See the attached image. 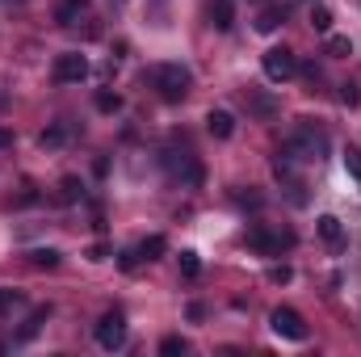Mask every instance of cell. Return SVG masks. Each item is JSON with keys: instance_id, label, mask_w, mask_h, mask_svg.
<instances>
[{"instance_id": "cell-1", "label": "cell", "mask_w": 361, "mask_h": 357, "mask_svg": "<svg viewBox=\"0 0 361 357\" xmlns=\"http://www.w3.org/2000/svg\"><path fill=\"white\" fill-rule=\"evenodd\" d=\"M147 80H152V89L160 92L164 101H185V97H189V85H193L189 68H180V63H160V68H152Z\"/></svg>"}, {"instance_id": "cell-2", "label": "cell", "mask_w": 361, "mask_h": 357, "mask_svg": "<svg viewBox=\"0 0 361 357\" xmlns=\"http://www.w3.org/2000/svg\"><path fill=\"white\" fill-rule=\"evenodd\" d=\"M51 76H55L59 85H80V80H89V59H85L80 51H63V55H55Z\"/></svg>"}, {"instance_id": "cell-3", "label": "cell", "mask_w": 361, "mask_h": 357, "mask_svg": "<svg viewBox=\"0 0 361 357\" xmlns=\"http://www.w3.org/2000/svg\"><path fill=\"white\" fill-rule=\"evenodd\" d=\"M92 337H97L101 349H122V345H126V320H122V311H105V315L97 320Z\"/></svg>"}, {"instance_id": "cell-4", "label": "cell", "mask_w": 361, "mask_h": 357, "mask_svg": "<svg viewBox=\"0 0 361 357\" xmlns=\"http://www.w3.org/2000/svg\"><path fill=\"white\" fill-rule=\"evenodd\" d=\"M290 244H294V231H273V227H265V223L248 227V248H257V253H265V257L290 248Z\"/></svg>"}, {"instance_id": "cell-5", "label": "cell", "mask_w": 361, "mask_h": 357, "mask_svg": "<svg viewBox=\"0 0 361 357\" xmlns=\"http://www.w3.org/2000/svg\"><path fill=\"white\" fill-rule=\"evenodd\" d=\"M261 63H265V76L277 80V85H281V80H290V76H298V55H294V51H286V47H269Z\"/></svg>"}, {"instance_id": "cell-6", "label": "cell", "mask_w": 361, "mask_h": 357, "mask_svg": "<svg viewBox=\"0 0 361 357\" xmlns=\"http://www.w3.org/2000/svg\"><path fill=\"white\" fill-rule=\"evenodd\" d=\"M269 324L281 341H307V320H302L294 307H277L269 315Z\"/></svg>"}, {"instance_id": "cell-7", "label": "cell", "mask_w": 361, "mask_h": 357, "mask_svg": "<svg viewBox=\"0 0 361 357\" xmlns=\"http://www.w3.org/2000/svg\"><path fill=\"white\" fill-rule=\"evenodd\" d=\"M244 105H248V114L261 118V122L277 118V109H281V101H277L273 92H265V89H244Z\"/></svg>"}, {"instance_id": "cell-8", "label": "cell", "mask_w": 361, "mask_h": 357, "mask_svg": "<svg viewBox=\"0 0 361 357\" xmlns=\"http://www.w3.org/2000/svg\"><path fill=\"white\" fill-rule=\"evenodd\" d=\"M164 164H169V173L180 177L185 185H202V164H197V160H189V156H180V160H177V152H169V156H164Z\"/></svg>"}, {"instance_id": "cell-9", "label": "cell", "mask_w": 361, "mask_h": 357, "mask_svg": "<svg viewBox=\"0 0 361 357\" xmlns=\"http://www.w3.org/2000/svg\"><path fill=\"white\" fill-rule=\"evenodd\" d=\"M206 131H210L214 139H231V135H235V114H231V109H210V114H206Z\"/></svg>"}, {"instance_id": "cell-10", "label": "cell", "mask_w": 361, "mask_h": 357, "mask_svg": "<svg viewBox=\"0 0 361 357\" xmlns=\"http://www.w3.org/2000/svg\"><path fill=\"white\" fill-rule=\"evenodd\" d=\"M315 231H319V240H324V244H332V248H341V244H345V227H341V219H336V214H319V219H315Z\"/></svg>"}, {"instance_id": "cell-11", "label": "cell", "mask_w": 361, "mask_h": 357, "mask_svg": "<svg viewBox=\"0 0 361 357\" xmlns=\"http://www.w3.org/2000/svg\"><path fill=\"white\" fill-rule=\"evenodd\" d=\"M47 320H51V307H34V311H30V320L21 324V332H17V341H34V337L42 332V324H47Z\"/></svg>"}, {"instance_id": "cell-12", "label": "cell", "mask_w": 361, "mask_h": 357, "mask_svg": "<svg viewBox=\"0 0 361 357\" xmlns=\"http://www.w3.org/2000/svg\"><path fill=\"white\" fill-rule=\"evenodd\" d=\"M210 25L223 30V34L235 25V8H231V0H214V4H210Z\"/></svg>"}, {"instance_id": "cell-13", "label": "cell", "mask_w": 361, "mask_h": 357, "mask_svg": "<svg viewBox=\"0 0 361 357\" xmlns=\"http://www.w3.org/2000/svg\"><path fill=\"white\" fill-rule=\"evenodd\" d=\"M164 248H169V240H164V236H147V240L139 244V257H143V261H160V257H164Z\"/></svg>"}, {"instance_id": "cell-14", "label": "cell", "mask_w": 361, "mask_h": 357, "mask_svg": "<svg viewBox=\"0 0 361 357\" xmlns=\"http://www.w3.org/2000/svg\"><path fill=\"white\" fill-rule=\"evenodd\" d=\"M80 8H85V0H59V4H55V21H59V25H72V21L80 17Z\"/></svg>"}, {"instance_id": "cell-15", "label": "cell", "mask_w": 361, "mask_h": 357, "mask_svg": "<svg viewBox=\"0 0 361 357\" xmlns=\"http://www.w3.org/2000/svg\"><path fill=\"white\" fill-rule=\"evenodd\" d=\"M328 55H332V59H349V55H353V42H349L345 34H328Z\"/></svg>"}, {"instance_id": "cell-16", "label": "cell", "mask_w": 361, "mask_h": 357, "mask_svg": "<svg viewBox=\"0 0 361 357\" xmlns=\"http://www.w3.org/2000/svg\"><path fill=\"white\" fill-rule=\"evenodd\" d=\"M63 139H68V126H63V122H55V126H47V131L38 135L42 147H63Z\"/></svg>"}, {"instance_id": "cell-17", "label": "cell", "mask_w": 361, "mask_h": 357, "mask_svg": "<svg viewBox=\"0 0 361 357\" xmlns=\"http://www.w3.org/2000/svg\"><path fill=\"white\" fill-rule=\"evenodd\" d=\"M30 265L34 269H55L59 265V253H55V248H34V253H30Z\"/></svg>"}, {"instance_id": "cell-18", "label": "cell", "mask_w": 361, "mask_h": 357, "mask_svg": "<svg viewBox=\"0 0 361 357\" xmlns=\"http://www.w3.org/2000/svg\"><path fill=\"white\" fill-rule=\"evenodd\" d=\"M281 17H286L281 8H261V17H257V30H261V34H273V30L281 25Z\"/></svg>"}, {"instance_id": "cell-19", "label": "cell", "mask_w": 361, "mask_h": 357, "mask_svg": "<svg viewBox=\"0 0 361 357\" xmlns=\"http://www.w3.org/2000/svg\"><path fill=\"white\" fill-rule=\"evenodd\" d=\"M97 109H101V114H118V109H122V97L109 92V89H101L97 92Z\"/></svg>"}, {"instance_id": "cell-20", "label": "cell", "mask_w": 361, "mask_h": 357, "mask_svg": "<svg viewBox=\"0 0 361 357\" xmlns=\"http://www.w3.org/2000/svg\"><path fill=\"white\" fill-rule=\"evenodd\" d=\"M160 353H164V357L189 353V341H185V337H164V341H160Z\"/></svg>"}, {"instance_id": "cell-21", "label": "cell", "mask_w": 361, "mask_h": 357, "mask_svg": "<svg viewBox=\"0 0 361 357\" xmlns=\"http://www.w3.org/2000/svg\"><path fill=\"white\" fill-rule=\"evenodd\" d=\"M80 189H85L80 177H63V181H59V202H76V198H80Z\"/></svg>"}, {"instance_id": "cell-22", "label": "cell", "mask_w": 361, "mask_h": 357, "mask_svg": "<svg viewBox=\"0 0 361 357\" xmlns=\"http://www.w3.org/2000/svg\"><path fill=\"white\" fill-rule=\"evenodd\" d=\"M311 25H315L319 34H328V30H332V13H328L324 4H315V8H311Z\"/></svg>"}, {"instance_id": "cell-23", "label": "cell", "mask_w": 361, "mask_h": 357, "mask_svg": "<svg viewBox=\"0 0 361 357\" xmlns=\"http://www.w3.org/2000/svg\"><path fill=\"white\" fill-rule=\"evenodd\" d=\"M345 169H349V177L361 185V152H357V147H349V152H345Z\"/></svg>"}, {"instance_id": "cell-24", "label": "cell", "mask_w": 361, "mask_h": 357, "mask_svg": "<svg viewBox=\"0 0 361 357\" xmlns=\"http://www.w3.org/2000/svg\"><path fill=\"white\" fill-rule=\"evenodd\" d=\"M180 273H185V277H197V273H202L197 253H180Z\"/></svg>"}, {"instance_id": "cell-25", "label": "cell", "mask_w": 361, "mask_h": 357, "mask_svg": "<svg viewBox=\"0 0 361 357\" xmlns=\"http://www.w3.org/2000/svg\"><path fill=\"white\" fill-rule=\"evenodd\" d=\"M290 277H294V269H290V265H273L269 269V282H277V286H286Z\"/></svg>"}, {"instance_id": "cell-26", "label": "cell", "mask_w": 361, "mask_h": 357, "mask_svg": "<svg viewBox=\"0 0 361 357\" xmlns=\"http://www.w3.org/2000/svg\"><path fill=\"white\" fill-rule=\"evenodd\" d=\"M341 101H345V105L353 109V105L361 101V97H357V85H341Z\"/></svg>"}, {"instance_id": "cell-27", "label": "cell", "mask_w": 361, "mask_h": 357, "mask_svg": "<svg viewBox=\"0 0 361 357\" xmlns=\"http://www.w3.org/2000/svg\"><path fill=\"white\" fill-rule=\"evenodd\" d=\"M139 261H143V257H139V253H130V248H126V253H122V257H118V265L126 269V273H130V269L139 265Z\"/></svg>"}, {"instance_id": "cell-28", "label": "cell", "mask_w": 361, "mask_h": 357, "mask_svg": "<svg viewBox=\"0 0 361 357\" xmlns=\"http://www.w3.org/2000/svg\"><path fill=\"white\" fill-rule=\"evenodd\" d=\"M105 257H109V248H105V244H92V248H89V261H105Z\"/></svg>"}, {"instance_id": "cell-29", "label": "cell", "mask_w": 361, "mask_h": 357, "mask_svg": "<svg viewBox=\"0 0 361 357\" xmlns=\"http://www.w3.org/2000/svg\"><path fill=\"white\" fill-rule=\"evenodd\" d=\"M4 147H13V131H4V126H0V152H4Z\"/></svg>"}]
</instances>
